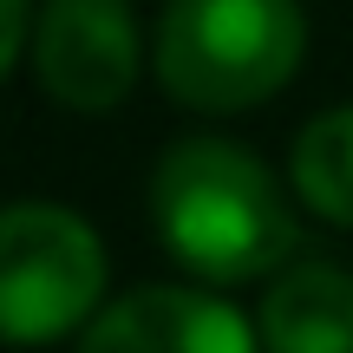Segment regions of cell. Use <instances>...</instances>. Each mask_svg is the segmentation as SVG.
Segmentation results:
<instances>
[{"mask_svg": "<svg viewBox=\"0 0 353 353\" xmlns=\"http://www.w3.org/2000/svg\"><path fill=\"white\" fill-rule=\"evenodd\" d=\"M144 203H151L157 242L210 288L275 281L301 249L288 183L249 144L216 138V131H190L164 144Z\"/></svg>", "mask_w": 353, "mask_h": 353, "instance_id": "cell-1", "label": "cell"}, {"mask_svg": "<svg viewBox=\"0 0 353 353\" xmlns=\"http://www.w3.org/2000/svg\"><path fill=\"white\" fill-rule=\"evenodd\" d=\"M307 59L301 0H164L151 72L183 112H255Z\"/></svg>", "mask_w": 353, "mask_h": 353, "instance_id": "cell-2", "label": "cell"}, {"mask_svg": "<svg viewBox=\"0 0 353 353\" xmlns=\"http://www.w3.org/2000/svg\"><path fill=\"white\" fill-rule=\"evenodd\" d=\"M105 307V242L65 203H0V347L79 341Z\"/></svg>", "mask_w": 353, "mask_h": 353, "instance_id": "cell-3", "label": "cell"}, {"mask_svg": "<svg viewBox=\"0 0 353 353\" xmlns=\"http://www.w3.org/2000/svg\"><path fill=\"white\" fill-rule=\"evenodd\" d=\"M33 72L65 112H112L138 92L144 39L131 0H39Z\"/></svg>", "mask_w": 353, "mask_h": 353, "instance_id": "cell-4", "label": "cell"}, {"mask_svg": "<svg viewBox=\"0 0 353 353\" xmlns=\"http://www.w3.org/2000/svg\"><path fill=\"white\" fill-rule=\"evenodd\" d=\"M72 353H262V334L242 307H229L210 288L151 281L99 307Z\"/></svg>", "mask_w": 353, "mask_h": 353, "instance_id": "cell-5", "label": "cell"}, {"mask_svg": "<svg viewBox=\"0 0 353 353\" xmlns=\"http://www.w3.org/2000/svg\"><path fill=\"white\" fill-rule=\"evenodd\" d=\"M262 353H353V268L341 262H288L262 288L255 307Z\"/></svg>", "mask_w": 353, "mask_h": 353, "instance_id": "cell-6", "label": "cell"}, {"mask_svg": "<svg viewBox=\"0 0 353 353\" xmlns=\"http://www.w3.org/2000/svg\"><path fill=\"white\" fill-rule=\"evenodd\" d=\"M288 190L334 229H353V105L307 118L288 151Z\"/></svg>", "mask_w": 353, "mask_h": 353, "instance_id": "cell-7", "label": "cell"}, {"mask_svg": "<svg viewBox=\"0 0 353 353\" xmlns=\"http://www.w3.org/2000/svg\"><path fill=\"white\" fill-rule=\"evenodd\" d=\"M33 0H0V79L20 65V52L33 46Z\"/></svg>", "mask_w": 353, "mask_h": 353, "instance_id": "cell-8", "label": "cell"}]
</instances>
